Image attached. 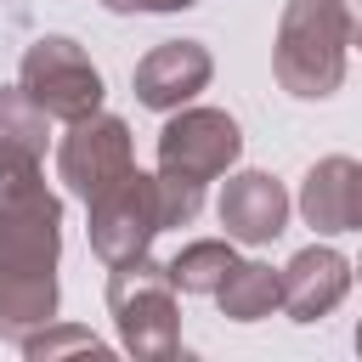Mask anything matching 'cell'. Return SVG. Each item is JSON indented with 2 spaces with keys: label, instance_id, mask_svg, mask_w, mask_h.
<instances>
[{
  "label": "cell",
  "instance_id": "6da1fadb",
  "mask_svg": "<svg viewBox=\"0 0 362 362\" xmlns=\"http://www.w3.org/2000/svg\"><path fill=\"white\" fill-rule=\"evenodd\" d=\"M57 260H62V198L45 175L0 181V339L23 351L28 334L57 322Z\"/></svg>",
  "mask_w": 362,
  "mask_h": 362
},
{
  "label": "cell",
  "instance_id": "7a4b0ae2",
  "mask_svg": "<svg viewBox=\"0 0 362 362\" xmlns=\"http://www.w3.org/2000/svg\"><path fill=\"white\" fill-rule=\"evenodd\" d=\"M243 153V130L226 107H175L158 130V192L164 226H192L204 209V187L226 175Z\"/></svg>",
  "mask_w": 362,
  "mask_h": 362
},
{
  "label": "cell",
  "instance_id": "3957f363",
  "mask_svg": "<svg viewBox=\"0 0 362 362\" xmlns=\"http://www.w3.org/2000/svg\"><path fill=\"white\" fill-rule=\"evenodd\" d=\"M345 45H351V28H345L334 0H288L277 17L272 74L288 96L322 102L345 79Z\"/></svg>",
  "mask_w": 362,
  "mask_h": 362
},
{
  "label": "cell",
  "instance_id": "277c9868",
  "mask_svg": "<svg viewBox=\"0 0 362 362\" xmlns=\"http://www.w3.org/2000/svg\"><path fill=\"white\" fill-rule=\"evenodd\" d=\"M175 277L170 260H124L107 277V311L119 322V345L141 362H170L181 351V311H175Z\"/></svg>",
  "mask_w": 362,
  "mask_h": 362
},
{
  "label": "cell",
  "instance_id": "5b68a950",
  "mask_svg": "<svg viewBox=\"0 0 362 362\" xmlns=\"http://www.w3.org/2000/svg\"><path fill=\"white\" fill-rule=\"evenodd\" d=\"M85 215H90V249H96V260L113 272V266H124V260H141L147 249H153V238L164 232V192H158V175H141V170H130V175H119L107 192H96L90 204H85Z\"/></svg>",
  "mask_w": 362,
  "mask_h": 362
},
{
  "label": "cell",
  "instance_id": "8992f818",
  "mask_svg": "<svg viewBox=\"0 0 362 362\" xmlns=\"http://www.w3.org/2000/svg\"><path fill=\"white\" fill-rule=\"evenodd\" d=\"M17 85H23L51 119H62V124L102 113V74H96V62L85 57V45L68 40V34H40V40L23 51Z\"/></svg>",
  "mask_w": 362,
  "mask_h": 362
},
{
  "label": "cell",
  "instance_id": "52a82bcc",
  "mask_svg": "<svg viewBox=\"0 0 362 362\" xmlns=\"http://www.w3.org/2000/svg\"><path fill=\"white\" fill-rule=\"evenodd\" d=\"M136 170V153H130V124L119 113H90V119H74L68 136L57 141V175L62 187L90 204L96 192H107L119 175Z\"/></svg>",
  "mask_w": 362,
  "mask_h": 362
},
{
  "label": "cell",
  "instance_id": "ba28073f",
  "mask_svg": "<svg viewBox=\"0 0 362 362\" xmlns=\"http://www.w3.org/2000/svg\"><path fill=\"white\" fill-rule=\"evenodd\" d=\"M209 74H215V57H209L204 40H158V45L136 62L130 90H136L141 107L175 113V107H187V102L209 85Z\"/></svg>",
  "mask_w": 362,
  "mask_h": 362
},
{
  "label": "cell",
  "instance_id": "9c48e42d",
  "mask_svg": "<svg viewBox=\"0 0 362 362\" xmlns=\"http://www.w3.org/2000/svg\"><path fill=\"white\" fill-rule=\"evenodd\" d=\"M300 215L311 232H362V158H317L300 181Z\"/></svg>",
  "mask_w": 362,
  "mask_h": 362
},
{
  "label": "cell",
  "instance_id": "30bf717a",
  "mask_svg": "<svg viewBox=\"0 0 362 362\" xmlns=\"http://www.w3.org/2000/svg\"><path fill=\"white\" fill-rule=\"evenodd\" d=\"M215 215L226 226L232 243H272L283 226H288V192L283 181H272L266 170H238L221 198H215Z\"/></svg>",
  "mask_w": 362,
  "mask_h": 362
},
{
  "label": "cell",
  "instance_id": "8fae6325",
  "mask_svg": "<svg viewBox=\"0 0 362 362\" xmlns=\"http://www.w3.org/2000/svg\"><path fill=\"white\" fill-rule=\"evenodd\" d=\"M351 272H356V266H351L339 249H328V243L300 249V255L283 266V311H288L294 322L328 317V311L351 294Z\"/></svg>",
  "mask_w": 362,
  "mask_h": 362
},
{
  "label": "cell",
  "instance_id": "7c38bea8",
  "mask_svg": "<svg viewBox=\"0 0 362 362\" xmlns=\"http://www.w3.org/2000/svg\"><path fill=\"white\" fill-rule=\"evenodd\" d=\"M45 141H51V113L23 85H0V181L34 175L45 164Z\"/></svg>",
  "mask_w": 362,
  "mask_h": 362
},
{
  "label": "cell",
  "instance_id": "4fadbf2b",
  "mask_svg": "<svg viewBox=\"0 0 362 362\" xmlns=\"http://www.w3.org/2000/svg\"><path fill=\"white\" fill-rule=\"evenodd\" d=\"M215 300H221V317L260 322V317H272L283 305V272H272L266 260H238L226 272V283L215 288Z\"/></svg>",
  "mask_w": 362,
  "mask_h": 362
},
{
  "label": "cell",
  "instance_id": "5bb4252c",
  "mask_svg": "<svg viewBox=\"0 0 362 362\" xmlns=\"http://www.w3.org/2000/svg\"><path fill=\"white\" fill-rule=\"evenodd\" d=\"M232 266H238L232 238H198V243H187V249L170 255V277H175L181 294H215Z\"/></svg>",
  "mask_w": 362,
  "mask_h": 362
},
{
  "label": "cell",
  "instance_id": "9a60e30c",
  "mask_svg": "<svg viewBox=\"0 0 362 362\" xmlns=\"http://www.w3.org/2000/svg\"><path fill=\"white\" fill-rule=\"evenodd\" d=\"M62 351H90V356H102V339L90 334V328H40V334H28L23 339V356L28 362H45V356H62Z\"/></svg>",
  "mask_w": 362,
  "mask_h": 362
},
{
  "label": "cell",
  "instance_id": "2e32d148",
  "mask_svg": "<svg viewBox=\"0 0 362 362\" xmlns=\"http://www.w3.org/2000/svg\"><path fill=\"white\" fill-rule=\"evenodd\" d=\"M107 11H187L198 0H102Z\"/></svg>",
  "mask_w": 362,
  "mask_h": 362
},
{
  "label": "cell",
  "instance_id": "e0dca14e",
  "mask_svg": "<svg viewBox=\"0 0 362 362\" xmlns=\"http://www.w3.org/2000/svg\"><path fill=\"white\" fill-rule=\"evenodd\" d=\"M334 6H339L345 28H351V45H356V34H362V0H334Z\"/></svg>",
  "mask_w": 362,
  "mask_h": 362
},
{
  "label": "cell",
  "instance_id": "ac0fdd59",
  "mask_svg": "<svg viewBox=\"0 0 362 362\" xmlns=\"http://www.w3.org/2000/svg\"><path fill=\"white\" fill-rule=\"evenodd\" d=\"M356 356H362V322H356Z\"/></svg>",
  "mask_w": 362,
  "mask_h": 362
},
{
  "label": "cell",
  "instance_id": "d6986e66",
  "mask_svg": "<svg viewBox=\"0 0 362 362\" xmlns=\"http://www.w3.org/2000/svg\"><path fill=\"white\" fill-rule=\"evenodd\" d=\"M356 45H362V34H356Z\"/></svg>",
  "mask_w": 362,
  "mask_h": 362
},
{
  "label": "cell",
  "instance_id": "ffe728a7",
  "mask_svg": "<svg viewBox=\"0 0 362 362\" xmlns=\"http://www.w3.org/2000/svg\"><path fill=\"white\" fill-rule=\"evenodd\" d=\"M356 272H362V260H356Z\"/></svg>",
  "mask_w": 362,
  "mask_h": 362
}]
</instances>
